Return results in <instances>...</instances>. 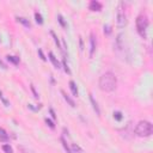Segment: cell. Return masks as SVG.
Masks as SVG:
<instances>
[{"label":"cell","instance_id":"6da1fadb","mask_svg":"<svg viewBox=\"0 0 153 153\" xmlns=\"http://www.w3.org/2000/svg\"><path fill=\"white\" fill-rule=\"evenodd\" d=\"M98 85L103 92H112L117 87V78L112 72H105L100 75Z\"/></svg>","mask_w":153,"mask_h":153},{"label":"cell","instance_id":"7a4b0ae2","mask_svg":"<svg viewBox=\"0 0 153 153\" xmlns=\"http://www.w3.org/2000/svg\"><path fill=\"white\" fill-rule=\"evenodd\" d=\"M134 131H135L136 136H139V137H148L153 133V126L149 121L143 120V121H140L136 124Z\"/></svg>","mask_w":153,"mask_h":153},{"label":"cell","instance_id":"3957f363","mask_svg":"<svg viewBox=\"0 0 153 153\" xmlns=\"http://www.w3.org/2000/svg\"><path fill=\"white\" fill-rule=\"evenodd\" d=\"M135 24H136V30L139 32V35L142 38H147V29H148V18L145 14H140L136 17L135 19Z\"/></svg>","mask_w":153,"mask_h":153},{"label":"cell","instance_id":"277c9868","mask_svg":"<svg viewBox=\"0 0 153 153\" xmlns=\"http://www.w3.org/2000/svg\"><path fill=\"white\" fill-rule=\"evenodd\" d=\"M127 14H126V10L123 7V2H120L118 8H117V14H116V24L118 29H123L127 25Z\"/></svg>","mask_w":153,"mask_h":153},{"label":"cell","instance_id":"5b68a950","mask_svg":"<svg viewBox=\"0 0 153 153\" xmlns=\"http://www.w3.org/2000/svg\"><path fill=\"white\" fill-rule=\"evenodd\" d=\"M96 38H97L96 35L93 32H91L90 33V54H88L90 57L93 56V54H94V51L97 49V39Z\"/></svg>","mask_w":153,"mask_h":153},{"label":"cell","instance_id":"8992f818","mask_svg":"<svg viewBox=\"0 0 153 153\" xmlns=\"http://www.w3.org/2000/svg\"><path fill=\"white\" fill-rule=\"evenodd\" d=\"M102 7H103L102 4L99 1H96V0H92L88 5V10L92 11V12H99L102 10Z\"/></svg>","mask_w":153,"mask_h":153},{"label":"cell","instance_id":"52a82bcc","mask_svg":"<svg viewBox=\"0 0 153 153\" xmlns=\"http://www.w3.org/2000/svg\"><path fill=\"white\" fill-rule=\"evenodd\" d=\"M90 102H91L92 109L94 110L96 115H97V116H100V109H99V106H98V103L94 100V98H93V96H92V94H90Z\"/></svg>","mask_w":153,"mask_h":153},{"label":"cell","instance_id":"ba28073f","mask_svg":"<svg viewBox=\"0 0 153 153\" xmlns=\"http://www.w3.org/2000/svg\"><path fill=\"white\" fill-rule=\"evenodd\" d=\"M48 55H49V60L51 61V63L54 65V67H55L56 69H60V68H61V63H60V62H59V60L55 57V55H54L51 51H49V53H48Z\"/></svg>","mask_w":153,"mask_h":153},{"label":"cell","instance_id":"9c48e42d","mask_svg":"<svg viewBox=\"0 0 153 153\" xmlns=\"http://www.w3.org/2000/svg\"><path fill=\"white\" fill-rule=\"evenodd\" d=\"M60 92H61V94H62L63 99H65V100H66V102H67L72 108H75V102H74V100H73V99H72V98H71V97H69V96H68L63 90H61Z\"/></svg>","mask_w":153,"mask_h":153},{"label":"cell","instance_id":"30bf717a","mask_svg":"<svg viewBox=\"0 0 153 153\" xmlns=\"http://www.w3.org/2000/svg\"><path fill=\"white\" fill-rule=\"evenodd\" d=\"M68 85H69V88H71V91H72L73 96H74V97H78V96H79V91H78L76 84H75L73 80H71V81L68 82Z\"/></svg>","mask_w":153,"mask_h":153},{"label":"cell","instance_id":"8fae6325","mask_svg":"<svg viewBox=\"0 0 153 153\" xmlns=\"http://www.w3.org/2000/svg\"><path fill=\"white\" fill-rule=\"evenodd\" d=\"M0 141L1 142H7L8 141V134L2 128H0Z\"/></svg>","mask_w":153,"mask_h":153},{"label":"cell","instance_id":"7c38bea8","mask_svg":"<svg viewBox=\"0 0 153 153\" xmlns=\"http://www.w3.org/2000/svg\"><path fill=\"white\" fill-rule=\"evenodd\" d=\"M17 20L19 22V23H22L23 25H25L26 27H30L31 26V24H30V22L26 19V18H24V17H17Z\"/></svg>","mask_w":153,"mask_h":153},{"label":"cell","instance_id":"4fadbf2b","mask_svg":"<svg viewBox=\"0 0 153 153\" xmlns=\"http://www.w3.org/2000/svg\"><path fill=\"white\" fill-rule=\"evenodd\" d=\"M60 140H61V143H62V146H63L65 151H66L67 153H72V149H71V148H69V146L67 145V141H66V140H65L62 136H61V139H60Z\"/></svg>","mask_w":153,"mask_h":153},{"label":"cell","instance_id":"5bb4252c","mask_svg":"<svg viewBox=\"0 0 153 153\" xmlns=\"http://www.w3.org/2000/svg\"><path fill=\"white\" fill-rule=\"evenodd\" d=\"M73 152H75V153H84L82 148H80L76 143H73V145H72V153H73Z\"/></svg>","mask_w":153,"mask_h":153},{"label":"cell","instance_id":"9a60e30c","mask_svg":"<svg viewBox=\"0 0 153 153\" xmlns=\"http://www.w3.org/2000/svg\"><path fill=\"white\" fill-rule=\"evenodd\" d=\"M2 151L5 152V153H13V148L8 145V143H5V145H2Z\"/></svg>","mask_w":153,"mask_h":153},{"label":"cell","instance_id":"2e32d148","mask_svg":"<svg viewBox=\"0 0 153 153\" xmlns=\"http://www.w3.org/2000/svg\"><path fill=\"white\" fill-rule=\"evenodd\" d=\"M7 60H8L10 62L14 63V65H18V62H19V57H17V56H11V55H8V56H7Z\"/></svg>","mask_w":153,"mask_h":153},{"label":"cell","instance_id":"e0dca14e","mask_svg":"<svg viewBox=\"0 0 153 153\" xmlns=\"http://www.w3.org/2000/svg\"><path fill=\"white\" fill-rule=\"evenodd\" d=\"M35 19H36V22H37L38 24H43V18H42L41 13H38V12H35Z\"/></svg>","mask_w":153,"mask_h":153},{"label":"cell","instance_id":"ac0fdd59","mask_svg":"<svg viewBox=\"0 0 153 153\" xmlns=\"http://www.w3.org/2000/svg\"><path fill=\"white\" fill-rule=\"evenodd\" d=\"M50 33H51V36H53V38H54V41H55V43H56V45H57V48H61V44H60V41H59V37L56 36V33H55L54 31H50Z\"/></svg>","mask_w":153,"mask_h":153},{"label":"cell","instance_id":"d6986e66","mask_svg":"<svg viewBox=\"0 0 153 153\" xmlns=\"http://www.w3.org/2000/svg\"><path fill=\"white\" fill-rule=\"evenodd\" d=\"M0 100L2 102V104H4L5 106H8V105H10V102H8V100L5 98V96L2 94V92H1V91H0Z\"/></svg>","mask_w":153,"mask_h":153},{"label":"cell","instance_id":"ffe728a7","mask_svg":"<svg viewBox=\"0 0 153 153\" xmlns=\"http://www.w3.org/2000/svg\"><path fill=\"white\" fill-rule=\"evenodd\" d=\"M62 66H63L65 72H66L67 74H71V69H69V67H68V65H67V62H66V59L62 60Z\"/></svg>","mask_w":153,"mask_h":153},{"label":"cell","instance_id":"44dd1931","mask_svg":"<svg viewBox=\"0 0 153 153\" xmlns=\"http://www.w3.org/2000/svg\"><path fill=\"white\" fill-rule=\"evenodd\" d=\"M114 118L117 120V121H122L123 116H122V114H121L120 111H115V112H114Z\"/></svg>","mask_w":153,"mask_h":153},{"label":"cell","instance_id":"7402d4cb","mask_svg":"<svg viewBox=\"0 0 153 153\" xmlns=\"http://www.w3.org/2000/svg\"><path fill=\"white\" fill-rule=\"evenodd\" d=\"M57 20H59V23H60V24H61V25H62L63 27H66V26H67V24H66V22L63 20V17H62L61 14H59V16H57Z\"/></svg>","mask_w":153,"mask_h":153},{"label":"cell","instance_id":"603a6c76","mask_svg":"<svg viewBox=\"0 0 153 153\" xmlns=\"http://www.w3.org/2000/svg\"><path fill=\"white\" fill-rule=\"evenodd\" d=\"M45 123H47V124H48V126H49L51 129H54V128H55V124H54V122H53V121H50L48 117L45 118Z\"/></svg>","mask_w":153,"mask_h":153},{"label":"cell","instance_id":"cb8c5ba5","mask_svg":"<svg viewBox=\"0 0 153 153\" xmlns=\"http://www.w3.org/2000/svg\"><path fill=\"white\" fill-rule=\"evenodd\" d=\"M104 33H106V35L111 33V27L109 25H104Z\"/></svg>","mask_w":153,"mask_h":153},{"label":"cell","instance_id":"d4e9b609","mask_svg":"<svg viewBox=\"0 0 153 153\" xmlns=\"http://www.w3.org/2000/svg\"><path fill=\"white\" fill-rule=\"evenodd\" d=\"M38 55H39V57H41V60H42V61H45V60H47V57L44 56V54H43L42 49H38Z\"/></svg>","mask_w":153,"mask_h":153},{"label":"cell","instance_id":"484cf974","mask_svg":"<svg viewBox=\"0 0 153 153\" xmlns=\"http://www.w3.org/2000/svg\"><path fill=\"white\" fill-rule=\"evenodd\" d=\"M30 87H31V91H32V93H33L35 98H37V99H38V98H39V96H38V93L36 92V90H35V86H33V85H31Z\"/></svg>","mask_w":153,"mask_h":153},{"label":"cell","instance_id":"4316f807","mask_svg":"<svg viewBox=\"0 0 153 153\" xmlns=\"http://www.w3.org/2000/svg\"><path fill=\"white\" fill-rule=\"evenodd\" d=\"M49 112H50V115H51L53 120H56V115H55V111H54V109H53V108H50V109H49Z\"/></svg>","mask_w":153,"mask_h":153},{"label":"cell","instance_id":"83f0119b","mask_svg":"<svg viewBox=\"0 0 153 153\" xmlns=\"http://www.w3.org/2000/svg\"><path fill=\"white\" fill-rule=\"evenodd\" d=\"M79 43H80V50H82L84 49V42H82L81 37H79Z\"/></svg>","mask_w":153,"mask_h":153},{"label":"cell","instance_id":"f1b7e54d","mask_svg":"<svg viewBox=\"0 0 153 153\" xmlns=\"http://www.w3.org/2000/svg\"><path fill=\"white\" fill-rule=\"evenodd\" d=\"M0 66H1V68H4V69H6V68H7V67H6V65H5L1 60H0Z\"/></svg>","mask_w":153,"mask_h":153}]
</instances>
